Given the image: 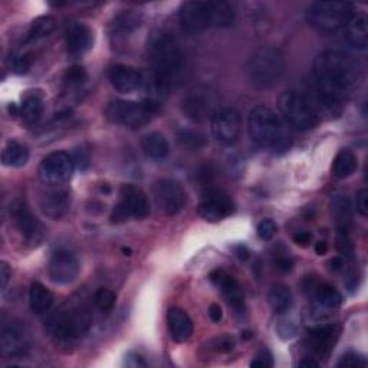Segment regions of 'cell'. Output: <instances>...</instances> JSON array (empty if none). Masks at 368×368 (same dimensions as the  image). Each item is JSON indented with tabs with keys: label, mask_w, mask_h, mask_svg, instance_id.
<instances>
[{
	"label": "cell",
	"mask_w": 368,
	"mask_h": 368,
	"mask_svg": "<svg viewBox=\"0 0 368 368\" xmlns=\"http://www.w3.org/2000/svg\"><path fill=\"white\" fill-rule=\"evenodd\" d=\"M360 81L358 64L344 52L325 50L313 61V91L317 105L329 113L340 114L341 105L353 94Z\"/></svg>",
	"instance_id": "6da1fadb"
},
{
	"label": "cell",
	"mask_w": 368,
	"mask_h": 368,
	"mask_svg": "<svg viewBox=\"0 0 368 368\" xmlns=\"http://www.w3.org/2000/svg\"><path fill=\"white\" fill-rule=\"evenodd\" d=\"M248 128L252 142L258 147L271 148L276 154H282L292 146L291 131L265 105H258L249 113Z\"/></svg>",
	"instance_id": "7a4b0ae2"
},
{
	"label": "cell",
	"mask_w": 368,
	"mask_h": 368,
	"mask_svg": "<svg viewBox=\"0 0 368 368\" xmlns=\"http://www.w3.org/2000/svg\"><path fill=\"white\" fill-rule=\"evenodd\" d=\"M285 72V55L275 46L258 49L249 58L244 74L249 84L256 90H268L276 85Z\"/></svg>",
	"instance_id": "3957f363"
},
{
	"label": "cell",
	"mask_w": 368,
	"mask_h": 368,
	"mask_svg": "<svg viewBox=\"0 0 368 368\" xmlns=\"http://www.w3.org/2000/svg\"><path fill=\"white\" fill-rule=\"evenodd\" d=\"M148 57L153 62V69L170 79V82L183 71L186 65L184 50L180 42L168 32L153 35L148 42Z\"/></svg>",
	"instance_id": "277c9868"
},
{
	"label": "cell",
	"mask_w": 368,
	"mask_h": 368,
	"mask_svg": "<svg viewBox=\"0 0 368 368\" xmlns=\"http://www.w3.org/2000/svg\"><path fill=\"white\" fill-rule=\"evenodd\" d=\"M93 324V315L88 308L72 305L59 309L49 318L46 327L58 340H77L88 332Z\"/></svg>",
	"instance_id": "5b68a950"
},
{
	"label": "cell",
	"mask_w": 368,
	"mask_h": 368,
	"mask_svg": "<svg viewBox=\"0 0 368 368\" xmlns=\"http://www.w3.org/2000/svg\"><path fill=\"white\" fill-rule=\"evenodd\" d=\"M354 13L349 2H315L307 12V22L320 32L331 33L345 28Z\"/></svg>",
	"instance_id": "8992f818"
},
{
	"label": "cell",
	"mask_w": 368,
	"mask_h": 368,
	"mask_svg": "<svg viewBox=\"0 0 368 368\" xmlns=\"http://www.w3.org/2000/svg\"><path fill=\"white\" fill-rule=\"evenodd\" d=\"M162 105L150 99H144L142 102L135 101H126V99H115L111 101L107 107L108 119L119 126L126 127H143L144 124L160 111Z\"/></svg>",
	"instance_id": "52a82bcc"
},
{
	"label": "cell",
	"mask_w": 368,
	"mask_h": 368,
	"mask_svg": "<svg viewBox=\"0 0 368 368\" xmlns=\"http://www.w3.org/2000/svg\"><path fill=\"white\" fill-rule=\"evenodd\" d=\"M279 110L296 130L308 131L317 126V111L313 110L309 98L300 91L289 90L280 95Z\"/></svg>",
	"instance_id": "ba28073f"
},
{
	"label": "cell",
	"mask_w": 368,
	"mask_h": 368,
	"mask_svg": "<svg viewBox=\"0 0 368 368\" xmlns=\"http://www.w3.org/2000/svg\"><path fill=\"white\" fill-rule=\"evenodd\" d=\"M148 213H150V203L146 193L134 184L122 186L119 193V203L114 209L111 216L113 222L121 223L127 220L128 217L143 219L147 217Z\"/></svg>",
	"instance_id": "9c48e42d"
},
{
	"label": "cell",
	"mask_w": 368,
	"mask_h": 368,
	"mask_svg": "<svg viewBox=\"0 0 368 368\" xmlns=\"http://www.w3.org/2000/svg\"><path fill=\"white\" fill-rule=\"evenodd\" d=\"M182 110L184 115L196 122H203L206 119H212L217 110V98L210 90L204 86L190 90L182 102Z\"/></svg>",
	"instance_id": "30bf717a"
},
{
	"label": "cell",
	"mask_w": 368,
	"mask_h": 368,
	"mask_svg": "<svg viewBox=\"0 0 368 368\" xmlns=\"http://www.w3.org/2000/svg\"><path fill=\"white\" fill-rule=\"evenodd\" d=\"M75 162L71 155L64 151L46 155L39 166V177L45 184L59 186L71 179Z\"/></svg>",
	"instance_id": "8fae6325"
},
{
	"label": "cell",
	"mask_w": 368,
	"mask_h": 368,
	"mask_svg": "<svg viewBox=\"0 0 368 368\" xmlns=\"http://www.w3.org/2000/svg\"><path fill=\"white\" fill-rule=\"evenodd\" d=\"M12 216L28 246L38 248L46 235V229L42 222L37 216H33V213L23 202L13 203Z\"/></svg>",
	"instance_id": "7c38bea8"
},
{
	"label": "cell",
	"mask_w": 368,
	"mask_h": 368,
	"mask_svg": "<svg viewBox=\"0 0 368 368\" xmlns=\"http://www.w3.org/2000/svg\"><path fill=\"white\" fill-rule=\"evenodd\" d=\"M240 130V114L235 108H222L212 118V134L226 147H232L239 142Z\"/></svg>",
	"instance_id": "4fadbf2b"
},
{
	"label": "cell",
	"mask_w": 368,
	"mask_h": 368,
	"mask_svg": "<svg viewBox=\"0 0 368 368\" xmlns=\"http://www.w3.org/2000/svg\"><path fill=\"white\" fill-rule=\"evenodd\" d=\"M154 200L164 215L174 216L186 204V191L177 182L164 179L154 186Z\"/></svg>",
	"instance_id": "5bb4252c"
},
{
	"label": "cell",
	"mask_w": 368,
	"mask_h": 368,
	"mask_svg": "<svg viewBox=\"0 0 368 368\" xmlns=\"http://www.w3.org/2000/svg\"><path fill=\"white\" fill-rule=\"evenodd\" d=\"M235 212L231 196L219 188L207 190L199 204V215L207 222H220Z\"/></svg>",
	"instance_id": "9a60e30c"
},
{
	"label": "cell",
	"mask_w": 368,
	"mask_h": 368,
	"mask_svg": "<svg viewBox=\"0 0 368 368\" xmlns=\"http://www.w3.org/2000/svg\"><path fill=\"white\" fill-rule=\"evenodd\" d=\"M79 262L69 251H57L49 260V276L55 284L69 285L78 278Z\"/></svg>",
	"instance_id": "2e32d148"
},
{
	"label": "cell",
	"mask_w": 368,
	"mask_h": 368,
	"mask_svg": "<svg viewBox=\"0 0 368 368\" xmlns=\"http://www.w3.org/2000/svg\"><path fill=\"white\" fill-rule=\"evenodd\" d=\"M210 280L222 291L227 304L232 307L235 313L243 315L244 311H246V304H244V295L238 280L231 273L222 269L210 273Z\"/></svg>",
	"instance_id": "e0dca14e"
},
{
	"label": "cell",
	"mask_w": 368,
	"mask_h": 368,
	"mask_svg": "<svg viewBox=\"0 0 368 368\" xmlns=\"http://www.w3.org/2000/svg\"><path fill=\"white\" fill-rule=\"evenodd\" d=\"M29 344V332L23 325L12 322L3 327L0 334V349L5 357H19L25 354Z\"/></svg>",
	"instance_id": "ac0fdd59"
},
{
	"label": "cell",
	"mask_w": 368,
	"mask_h": 368,
	"mask_svg": "<svg viewBox=\"0 0 368 368\" xmlns=\"http://www.w3.org/2000/svg\"><path fill=\"white\" fill-rule=\"evenodd\" d=\"M182 26L188 32H203L212 26L207 2H186L179 12Z\"/></svg>",
	"instance_id": "d6986e66"
},
{
	"label": "cell",
	"mask_w": 368,
	"mask_h": 368,
	"mask_svg": "<svg viewBox=\"0 0 368 368\" xmlns=\"http://www.w3.org/2000/svg\"><path fill=\"white\" fill-rule=\"evenodd\" d=\"M113 88L121 94H131L142 86V71L128 65H115L108 72Z\"/></svg>",
	"instance_id": "ffe728a7"
},
{
	"label": "cell",
	"mask_w": 368,
	"mask_h": 368,
	"mask_svg": "<svg viewBox=\"0 0 368 368\" xmlns=\"http://www.w3.org/2000/svg\"><path fill=\"white\" fill-rule=\"evenodd\" d=\"M94 45V32L85 23H72L66 29V48L71 57H82Z\"/></svg>",
	"instance_id": "44dd1931"
},
{
	"label": "cell",
	"mask_w": 368,
	"mask_h": 368,
	"mask_svg": "<svg viewBox=\"0 0 368 368\" xmlns=\"http://www.w3.org/2000/svg\"><path fill=\"white\" fill-rule=\"evenodd\" d=\"M42 212L50 219L64 217L71 209V195L64 188H52L41 197Z\"/></svg>",
	"instance_id": "7402d4cb"
},
{
	"label": "cell",
	"mask_w": 368,
	"mask_h": 368,
	"mask_svg": "<svg viewBox=\"0 0 368 368\" xmlns=\"http://www.w3.org/2000/svg\"><path fill=\"white\" fill-rule=\"evenodd\" d=\"M170 85V79H167L160 72H157L155 69L142 71V86H139V90H143L147 94V99L150 101L162 105L163 101L168 97Z\"/></svg>",
	"instance_id": "603a6c76"
},
{
	"label": "cell",
	"mask_w": 368,
	"mask_h": 368,
	"mask_svg": "<svg viewBox=\"0 0 368 368\" xmlns=\"http://www.w3.org/2000/svg\"><path fill=\"white\" fill-rule=\"evenodd\" d=\"M338 334H340V329L337 325L328 324V325L317 327L308 334V338H307L308 348L315 354L327 356L331 351V348L334 347V344L337 342Z\"/></svg>",
	"instance_id": "cb8c5ba5"
},
{
	"label": "cell",
	"mask_w": 368,
	"mask_h": 368,
	"mask_svg": "<svg viewBox=\"0 0 368 368\" xmlns=\"http://www.w3.org/2000/svg\"><path fill=\"white\" fill-rule=\"evenodd\" d=\"M167 325L174 341L184 342L193 334V321L182 308H170L167 312Z\"/></svg>",
	"instance_id": "d4e9b609"
},
{
	"label": "cell",
	"mask_w": 368,
	"mask_h": 368,
	"mask_svg": "<svg viewBox=\"0 0 368 368\" xmlns=\"http://www.w3.org/2000/svg\"><path fill=\"white\" fill-rule=\"evenodd\" d=\"M367 14L364 12L353 13L345 25V38L354 48L365 49L368 43V26Z\"/></svg>",
	"instance_id": "484cf974"
},
{
	"label": "cell",
	"mask_w": 368,
	"mask_h": 368,
	"mask_svg": "<svg viewBox=\"0 0 368 368\" xmlns=\"http://www.w3.org/2000/svg\"><path fill=\"white\" fill-rule=\"evenodd\" d=\"M142 148L146 153V155L153 160H164L170 153L167 138L157 131L148 133L143 137Z\"/></svg>",
	"instance_id": "4316f807"
},
{
	"label": "cell",
	"mask_w": 368,
	"mask_h": 368,
	"mask_svg": "<svg viewBox=\"0 0 368 368\" xmlns=\"http://www.w3.org/2000/svg\"><path fill=\"white\" fill-rule=\"evenodd\" d=\"M212 17V26L231 28L236 21V10L233 5L227 2H207Z\"/></svg>",
	"instance_id": "83f0119b"
},
{
	"label": "cell",
	"mask_w": 368,
	"mask_h": 368,
	"mask_svg": "<svg viewBox=\"0 0 368 368\" xmlns=\"http://www.w3.org/2000/svg\"><path fill=\"white\" fill-rule=\"evenodd\" d=\"M331 213L332 217L336 219L340 231H347L349 223H351L353 213H351V204L345 195H336L331 200Z\"/></svg>",
	"instance_id": "f1b7e54d"
},
{
	"label": "cell",
	"mask_w": 368,
	"mask_h": 368,
	"mask_svg": "<svg viewBox=\"0 0 368 368\" xmlns=\"http://www.w3.org/2000/svg\"><path fill=\"white\" fill-rule=\"evenodd\" d=\"M54 302V295L41 282H33L29 291V304L33 312H46Z\"/></svg>",
	"instance_id": "f546056e"
},
{
	"label": "cell",
	"mask_w": 368,
	"mask_h": 368,
	"mask_svg": "<svg viewBox=\"0 0 368 368\" xmlns=\"http://www.w3.org/2000/svg\"><path fill=\"white\" fill-rule=\"evenodd\" d=\"M357 168V159L356 155L349 150H341L334 159V164H332V174L337 179H347Z\"/></svg>",
	"instance_id": "4dcf8cb0"
},
{
	"label": "cell",
	"mask_w": 368,
	"mask_h": 368,
	"mask_svg": "<svg viewBox=\"0 0 368 368\" xmlns=\"http://www.w3.org/2000/svg\"><path fill=\"white\" fill-rule=\"evenodd\" d=\"M29 160V150L17 143H9L2 153V163L8 167H23Z\"/></svg>",
	"instance_id": "1f68e13d"
},
{
	"label": "cell",
	"mask_w": 368,
	"mask_h": 368,
	"mask_svg": "<svg viewBox=\"0 0 368 368\" xmlns=\"http://www.w3.org/2000/svg\"><path fill=\"white\" fill-rule=\"evenodd\" d=\"M268 300H269V304L275 312L282 313V312L288 311L292 305L291 289L285 285H280V284L273 285L272 289L269 291Z\"/></svg>",
	"instance_id": "d6a6232c"
},
{
	"label": "cell",
	"mask_w": 368,
	"mask_h": 368,
	"mask_svg": "<svg viewBox=\"0 0 368 368\" xmlns=\"http://www.w3.org/2000/svg\"><path fill=\"white\" fill-rule=\"evenodd\" d=\"M315 301L325 309H336L342 304V295L331 285H320L315 291Z\"/></svg>",
	"instance_id": "836d02e7"
},
{
	"label": "cell",
	"mask_w": 368,
	"mask_h": 368,
	"mask_svg": "<svg viewBox=\"0 0 368 368\" xmlns=\"http://www.w3.org/2000/svg\"><path fill=\"white\" fill-rule=\"evenodd\" d=\"M177 143L187 151H196L207 146V137L197 130H180L177 133Z\"/></svg>",
	"instance_id": "e575fe53"
},
{
	"label": "cell",
	"mask_w": 368,
	"mask_h": 368,
	"mask_svg": "<svg viewBox=\"0 0 368 368\" xmlns=\"http://www.w3.org/2000/svg\"><path fill=\"white\" fill-rule=\"evenodd\" d=\"M139 26V17L133 12L119 13L113 22L114 37H127Z\"/></svg>",
	"instance_id": "d590c367"
},
{
	"label": "cell",
	"mask_w": 368,
	"mask_h": 368,
	"mask_svg": "<svg viewBox=\"0 0 368 368\" xmlns=\"http://www.w3.org/2000/svg\"><path fill=\"white\" fill-rule=\"evenodd\" d=\"M55 29V19L52 16H41L32 22V26L28 32V41L33 42L42 38H46Z\"/></svg>",
	"instance_id": "8d00e7d4"
},
{
	"label": "cell",
	"mask_w": 368,
	"mask_h": 368,
	"mask_svg": "<svg viewBox=\"0 0 368 368\" xmlns=\"http://www.w3.org/2000/svg\"><path fill=\"white\" fill-rule=\"evenodd\" d=\"M21 113L23 118L30 122V124H35L38 122L42 117L43 113V101L38 95H29L23 99V104L21 107Z\"/></svg>",
	"instance_id": "74e56055"
},
{
	"label": "cell",
	"mask_w": 368,
	"mask_h": 368,
	"mask_svg": "<svg viewBox=\"0 0 368 368\" xmlns=\"http://www.w3.org/2000/svg\"><path fill=\"white\" fill-rule=\"evenodd\" d=\"M115 301H117V296L113 291L110 289H98L94 295V304L98 309L101 311H105V312H108L114 308L115 305Z\"/></svg>",
	"instance_id": "f35d334b"
},
{
	"label": "cell",
	"mask_w": 368,
	"mask_h": 368,
	"mask_svg": "<svg viewBox=\"0 0 368 368\" xmlns=\"http://www.w3.org/2000/svg\"><path fill=\"white\" fill-rule=\"evenodd\" d=\"M65 85L69 88H78L86 81V72L82 66H71L65 74Z\"/></svg>",
	"instance_id": "ab89813d"
},
{
	"label": "cell",
	"mask_w": 368,
	"mask_h": 368,
	"mask_svg": "<svg viewBox=\"0 0 368 368\" xmlns=\"http://www.w3.org/2000/svg\"><path fill=\"white\" fill-rule=\"evenodd\" d=\"M209 348L213 349L215 353H229L235 348V338L231 336H219L215 337L213 340H210L209 342Z\"/></svg>",
	"instance_id": "60d3db41"
},
{
	"label": "cell",
	"mask_w": 368,
	"mask_h": 368,
	"mask_svg": "<svg viewBox=\"0 0 368 368\" xmlns=\"http://www.w3.org/2000/svg\"><path fill=\"white\" fill-rule=\"evenodd\" d=\"M365 365H367L365 358L357 353H347L337 362V367L340 368H362Z\"/></svg>",
	"instance_id": "b9f144b4"
},
{
	"label": "cell",
	"mask_w": 368,
	"mask_h": 368,
	"mask_svg": "<svg viewBox=\"0 0 368 368\" xmlns=\"http://www.w3.org/2000/svg\"><path fill=\"white\" fill-rule=\"evenodd\" d=\"M278 232V224L272 219H264L258 224V236L262 240H271Z\"/></svg>",
	"instance_id": "7bdbcfd3"
},
{
	"label": "cell",
	"mask_w": 368,
	"mask_h": 368,
	"mask_svg": "<svg viewBox=\"0 0 368 368\" xmlns=\"http://www.w3.org/2000/svg\"><path fill=\"white\" fill-rule=\"evenodd\" d=\"M251 367H259V368H271L273 367V358L269 353V349L262 348L258 353L256 358L251 362Z\"/></svg>",
	"instance_id": "ee69618b"
},
{
	"label": "cell",
	"mask_w": 368,
	"mask_h": 368,
	"mask_svg": "<svg viewBox=\"0 0 368 368\" xmlns=\"http://www.w3.org/2000/svg\"><path fill=\"white\" fill-rule=\"evenodd\" d=\"M9 65H10L13 72H16V74H25V72L29 71L30 61L26 57H12L9 59Z\"/></svg>",
	"instance_id": "f6af8a7d"
},
{
	"label": "cell",
	"mask_w": 368,
	"mask_h": 368,
	"mask_svg": "<svg viewBox=\"0 0 368 368\" xmlns=\"http://www.w3.org/2000/svg\"><path fill=\"white\" fill-rule=\"evenodd\" d=\"M338 249L341 251L342 255L345 256H351L354 249H353V243L349 240L347 231H340V236H338Z\"/></svg>",
	"instance_id": "bcb514c9"
},
{
	"label": "cell",
	"mask_w": 368,
	"mask_h": 368,
	"mask_svg": "<svg viewBox=\"0 0 368 368\" xmlns=\"http://www.w3.org/2000/svg\"><path fill=\"white\" fill-rule=\"evenodd\" d=\"M356 206H357V210L358 213L364 217H367L368 215V191L365 188L360 190L357 193V199H356Z\"/></svg>",
	"instance_id": "7dc6e473"
},
{
	"label": "cell",
	"mask_w": 368,
	"mask_h": 368,
	"mask_svg": "<svg viewBox=\"0 0 368 368\" xmlns=\"http://www.w3.org/2000/svg\"><path fill=\"white\" fill-rule=\"evenodd\" d=\"M10 276H12V271L9 265L6 264V262H2V264H0V288H2V291L6 289Z\"/></svg>",
	"instance_id": "c3c4849f"
},
{
	"label": "cell",
	"mask_w": 368,
	"mask_h": 368,
	"mask_svg": "<svg viewBox=\"0 0 368 368\" xmlns=\"http://www.w3.org/2000/svg\"><path fill=\"white\" fill-rule=\"evenodd\" d=\"M278 332H279V336L282 337L284 340H289V338H292V337L295 336L296 329H295V327L291 325V324H280V325L278 327Z\"/></svg>",
	"instance_id": "681fc988"
},
{
	"label": "cell",
	"mask_w": 368,
	"mask_h": 368,
	"mask_svg": "<svg viewBox=\"0 0 368 368\" xmlns=\"http://www.w3.org/2000/svg\"><path fill=\"white\" fill-rule=\"evenodd\" d=\"M209 317L213 322H220L223 318V311L219 304H212L209 308Z\"/></svg>",
	"instance_id": "f907efd6"
},
{
	"label": "cell",
	"mask_w": 368,
	"mask_h": 368,
	"mask_svg": "<svg viewBox=\"0 0 368 368\" xmlns=\"http://www.w3.org/2000/svg\"><path fill=\"white\" fill-rule=\"evenodd\" d=\"M311 239H312V236L308 233V232H300V233H296L295 236H293V242L296 243V244H300V246H308V244H309V242H311Z\"/></svg>",
	"instance_id": "816d5d0a"
},
{
	"label": "cell",
	"mask_w": 368,
	"mask_h": 368,
	"mask_svg": "<svg viewBox=\"0 0 368 368\" xmlns=\"http://www.w3.org/2000/svg\"><path fill=\"white\" fill-rule=\"evenodd\" d=\"M275 264H276L278 269L284 271V272H289L292 269V267H293L292 260L289 258H278Z\"/></svg>",
	"instance_id": "f5cc1de1"
},
{
	"label": "cell",
	"mask_w": 368,
	"mask_h": 368,
	"mask_svg": "<svg viewBox=\"0 0 368 368\" xmlns=\"http://www.w3.org/2000/svg\"><path fill=\"white\" fill-rule=\"evenodd\" d=\"M315 252H317V255H320V256L325 255L328 252V244H327V242H324V240L317 242V244H315Z\"/></svg>",
	"instance_id": "db71d44e"
},
{
	"label": "cell",
	"mask_w": 368,
	"mask_h": 368,
	"mask_svg": "<svg viewBox=\"0 0 368 368\" xmlns=\"http://www.w3.org/2000/svg\"><path fill=\"white\" fill-rule=\"evenodd\" d=\"M236 255L240 258V259H248L249 258V251L246 249V246H242V244H240V246H238L236 248Z\"/></svg>",
	"instance_id": "11a10c76"
},
{
	"label": "cell",
	"mask_w": 368,
	"mask_h": 368,
	"mask_svg": "<svg viewBox=\"0 0 368 368\" xmlns=\"http://www.w3.org/2000/svg\"><path fill=\"white\" fill-rule=\"evenodd\" d=\"M329 264H331V268H332V269H334V271H338V269L342 268L344 262H342L341 258H334V259H331Z\"/></svg>",
	"instance_id": "9f6ffc18"
},
{
	"label": "cell",
	"mask_w": 368,
	"mask_h": 368,
	"mask_svg": "<svg viewBox=\"0 0 368 368\" xmlns=\"http://www.w3.org/2000/svg\"><path fill=\"white\" fill-rule=\"evenodd\" d=\"M320 364L317 362V361H315V360H312V358H305V360H302L301 362H300V367H302V368H309V367H318Z\"/></svg>",
	"instance_id": "6f0895ef"
}]
</instances>
